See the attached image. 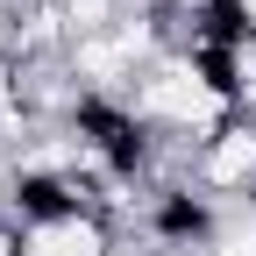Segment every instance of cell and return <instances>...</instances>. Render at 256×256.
Here are the masks:
<instances>
[{"instance_id":"6da1fadb","label":"cell","mask_w":256,"mask_h":256,"mask_svg":"<svg viewBox=\"0 0 256 256\" xmlns=\"http://www.w3.org/2000/svg\"><path fill=\"white\" fill-rule=\"evenodd\" d=\"M64 136L78 142V156L107 178L114 200L156 185V156H164V136L136 114L128 92H78L72 114H64Z\"/></svg>"},{"instance_id":"7a4b0ae2","label":"cell","mask_w":256,"mask_h":256,"mask_svg":"<svg viewBox=\"0 0 256 256\" xmlns=\"http://www.w3.org/2000/svg\"><path fill=\"white\" fill-rule=\"evenodd\" d=\"M142 242L164 249V256H214L220 242H228V206L214 200V192H200L185 171L178 178H156L142 192Z\"/></svg>"},{"instance_id":"3957f363","label":"cell","mask_w":256,"mask_h":256,"mask_svg":"<svg viewBox=\"0 0 256 256\" xmlns=\"http://www.w3.org/2000/svg\"><path fill=\"white\" fill-rule=\"evenodd\" d=\"M185 178L200 192H214L220 206L249 200L256 192V128H249V114H228L220 128H206V136L185 150Z\"/></svg>"},{"instance_id":"277c9868","label":"cell","mask_w":256,"mask_h":256,"mask_svg":"<svg viewBox=\"0 0 256 256\" xmlns=\"http://www.w3.org/2000/svg\"><path fill=\"white\" fill-rule=\"evenodd\" d=\"M28 256H121V220L72 214V220H50V228H28Z\"/></svg>"}]
</instances>
